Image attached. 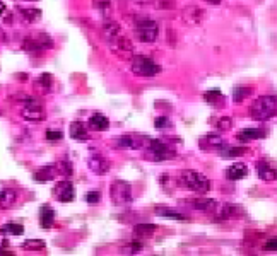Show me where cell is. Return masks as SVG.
I'll list each match as a JSON object with an SVG mask.
<instances>
[{"label": "cell", "instance_id": "1", "mask_svg": "<svg viewBox=\"0 0 277 256\" xmlns=\"http://www.w3.org/2000/svg\"><path fill=\"white\" fill-rule=\"evenodd\" d=\"M277 115V98L276 96H260L250 106V116L257 122H265Z\"/></svg>", "mask_w": 277, "mask_h": 256}, {"label": "cell", "instance_id": "2", "mask_svg": "<svg viewBox=\"0 0 277 256\" xmlns=\"http://www.w3.org/2000/svg\"><path fill=\"white\" fill-rule=\"evenodd\" d=\"M180 183H182L186 190L199 193V195H206L210 190L209 178L199 171H192V169H186V171L180 172Z\"/></svg>", "mask_w": 277, "mask_h": 256}, {"label": "cell", "instance_id": "3", "mask_svg": "<svg viewBox=\"0 0 277 256\" xmlns=\"http://www.w3.org/2000/svg\"><path fill=\"white\" fill-rule=\"evenodd\" d=\"M130 70L138 77H154L161 72V67L152 58L144 55H134L130 58Z\"/></svg>", "mask_w": 277, "mask_h": 256}, {"label": "cell", "instance_id": "4", "mask_svg": "<svg viewBox=\"0 0 277 256\" xmlns=\"http://www.w3.org/2000/svg\"><path fill=\"white\" fill-rule=\"evenodd\" d=\"M106 43H108V50L112 51L115 57L122 58V60H130V58L134 57L136 48H134V43L130 38L123 36V34H118V36L108 40Z\"/></svg>", "mask_w": 277, "mask_h": 256}, {"label": "cell", "instance_id": "5", "mask_svg": "<svg viewBox=\"0 0 277 256\" xmlns=\"http://www.w3.org/2000/svg\"><path fill=\"white\" fill-rule=\"evenodd\" d=\"M110 198L115 205L118 207H125V205H130L134 200L132 196V188L127 181H113L112 186H110Z\"/></svg>", "mask_w": 277, "mask_h": 256}, {"label": "cell", "instance_id": "6", "mask_svg": "<svg viewBox=\"0 0 277 256\" xmlns=\"http://www.w3.org/2000/svg\"><path fill=\"white\" fill-rule=\"evenodd\" d=\"M136 36L142 43H154L159 36V24L154 19H140L136 24Z\"/></svg>", "mask_w": 277, "mask_h": 256}, {"label": "cell", "instance_id": "7", "mask_svg": "<svg viewBox=\"0 0 277 256\" xmlns=\"http://www.w3.org/2000/svg\"><path fill=\"white\" fill-rule=\"evenodd\" d=\"M21 116H23L26 122L40 123L46 118V111L45 108L36 101V99H29V101L23 103V108H21Z\"/></svg>", "mask_w": 277, "mask_h": 256}, {"label": "cell", "instance_id": "8", "mask_svg": "<svg viewBox=\"0 0 277 256\" xmlns=\"http://www.w3.org/2000/svg\"><path fill=\"white\" fill-rule=\"evenodd\" d=\"M182 19L188 26H200L206 19V10L199 5H188L182 10Z\"/></svg>", "mask_w": 277, "mask_h": 256}, {"label": "cell", "instance_id": "9", "mask_svg": "<svg viewBox=\"0 0 277 256\" xmlns=\"http://www.w3.org/2000/svg\"><path fill=\"white\" fill-rule=\"evenodd\" d=\"M149 150H151L152 157H154L156 161H166V159H169V157L175 155V150L161 140H151L149 142Z\"/></svg>", "mask_w": 277, "mask_h": 256}, {"label": "cell", "instance_id": "10", "mask_svg": "<svg viewBox=\"0 0 277 256\" xmlns=\"http://www.w3.org/2000/svg\"><path fill=\"white\" fill-rule=\"evenodd\" d=\"M88 166H89V169H91V171L94 172V174H98V176L106 174V172L110 171V168H112V164H110L108 159H106L105 155H99V154L91 155Z\"/></svg>", "mask_w": 277, "mask_h": 256}, {"label": "cell", "instance_id": "11", "mask_svg": "<svg viewBox=\"0 0 277 256\" xmlns=\"http://www.w3.org/2000/svg\"><path fill=\"white\" fill-rule=\"evenodd\" d=\"M53 193L60 202L69 203L74 200V185H72L70 181H60V183H57Z\"/></svg>", "mask_w": 277, "mask_h": 256}, {"label": "cell", "instance_id": "12", "mask_svg": "<svg viewBox=\"0 0 277 256\" xmlns=\"http://www.w3.org/2000/svg\"><path fill=\"white\" fill-rule=\"evenodd\" d=\"M257 172H258V178H260L262 181L271 183V181H276L277 179V169L269 161H265V159L257 164Z\"/></svg>", "mask_w": 277, "mask_h": 256}, {"label": "cell", "instance_id": "13", "mask_svg": "<svg viewBox=\"0 0 277 256\" xmlns=\"http://www.w3.org/2000/svg\"><path fill=\"white\" fill-rule=\"evenodd\" d=\"M188 202L192 209L204 213H214L217 210V202L212 198H195V200H188Z\"/></svg>", "mask_w": 277, "mask_h": 256}, {"label": "cell", "instance_id": "14", "mask_svg": "<svg viewBox=\"0 0 277 256\" xmlns=\"http://www.w3.org/2000/svg\"><path fill=\"white\" fill-rule=\"evenodd\" d=\"M248 176V166L245 162H234L226 169V178L231 181H240Z\"/></svg>", "mask_w": 277, "mask_h": 256}, {"label": "cell", "instance_id": "15", "mask_svg": "<svg viewBox=\"0 0 277 256\" xmlns=\"http://www.w3.org/2000/svg\"><path fill=\"white\" fill-rule=\"evenodd\" d=\"M58 174V169H57V164L53 166H43V168H40L38 171H34V181L38 183H46V181H51V179H55V176Z\"/></svg>", "mask_w": 277, "mask_h": 256}, {"label": "cell", "instance_id": "16", "mask_svg": "<svg viewBox=\"0 0 277 256\" xmlns=\"http://www.w3.org/2000/svg\"><path fill=\"white\" fill-rule=\"evenodd\" d=\"M245 215V210L241 209L240 205H224L219 212V220H230V219H240V217Z\"/></svg>", "mask_w": 277, "mask_h": 256}, {"label": "cell", "instance_id": "17", "mask_svg": "<svg viewBox=\"0 0 277 256\" xmlns=\"http://www.w3.org/2000/svg\"><path fill=\"white\" fill-rule=\"evenodd\" d=\"M69 133L74 140H88L89 138V131L82 122H72L69 127Z\"/></svg>", "mask_w": 277, "mask_h": 256}, {"label": "cell", "instance_id": "18", "mask_svg": "<svg viewBox=\"0 0 277 256\" xmlns=\"http://www.w3.org/2000/svg\"><path fill=\"white\" fill-rule=\"evenodd\" d=\"M17 202V193L14 190H2L0 192V209L2 210H9L16 205Z\"/></svg>", "mask_w": 277, "mask_h": 256}, {"label": "cell", "instance_id": "19", "mask_svg": "<svg viewBox=\"0 0 277 256\" xmlns=\"http://www.w3.org/2000/svg\"><path fill=\"white\" fill-rule=\"evenodd\" d=\"M265 131L260 128H245L240 133L236 135V138L240 142H250V140H258V138H264Z\"/></svg>", "mask_w": 277, "mask_h": 256}, {"label": "cell", "instance_id": "20", "mask_svg": "<svg viewBox=\"0 0 277 256\" xmlns=\"http://www.w3.org/2000/svg\"><path fill=\"white\" fill-rule=\"evenodd\" d=\"M110 127V122L108 118H106L105 115H101V113H94V115L89 118V128L94 131H105L108 130Z\"/></svg>", "mask_w": 277, "mask_h": 256}, {"label": "cell", "instance_id": "21", "mask_svg": "<svg viewBox=\"0 0 277 256\" xmlns=\"http://www.w3.org/2000/svg\"><path fill=\"white\" fill-rule=\"evenodd\" d=\"M55 222V212L50 205H43L40 210V224L43 229H50Z\"/></svg>", "mask_w": 277, "mask_h": 256}, {"label": "cell", "instance_id": "22", "mask_svg": "<svg viewBox=\"0 0 277 256\" xmlns=\"http://www.w3.org/2000/svg\"><path fill=\"white\" fill-rule=\"evenodd\" d=\"M223 144H224V140L219 137V135H216V133L206 135V137L200 140V145H202L204 150H210V149H216V150H217V149H219Z\"/></svg>", "mask_w": 277, "mask_h": 256}, {"label": "cell", "instance_id": "23", "mask_svg": "<svg viewBox=\"0 0 277 256\" xmlns=\"http://www.w3.org/2000/svg\"><path fill=\"white\" fill-rule=\"evenodd\" d=\"M217 152H219V155H223V157H241V155L247 152V149L245 147H234V145H226L223 144L219 149H217Z\"/></svg>", "mask_w": 277, "mask_h": 256}, {"label": "cell", "instance_id": "24", "mask_svg": "<svg viewBox=\"0 0 277 256\" xmlns=\"http://www.w3.org/2000/svg\"><path fill=\"white\" fill-rule=\"evenodd\" d=\"M116 149H140V138L132 137V135H125V137H120L118 140H115Z\"/></svg>", "mask_w": 277, "mask_h": 256}, {"label": "cell", "instance_id": "25", "mask_svg": "<svg viewBox=\"0 0 277 256\" xmlns=\"http://www.w3.org/2000/svg\"><path fill=\"white\" fill-rule=\"evenodd\" d=\"M51 85H53V77H51L50 74H41L40 77L36 79V82H34V87H36L41 94L50 92Z\"/></svg>", "mask_w": 277, "mask_h": 256}, {"label": "cell", "instance_id": "26", "mask_svg": "<svg viewBox=\"0 0 277 256\" xmlns=\"http://www.w3.org/2000/svg\"><path fill=\"white\" fill-rule=\"evenodd\" d=\"M103 34H105L106 41L112 40V38L122 34V26H120L118 22H115V21H106V22L103 24Z\"/></svg>", "mask_w": 277, "mask_h": 256}, {"label": "cell", "instance_id": "27", "mask_svg": "<svg viewBox=\"0 0 277 256\" xmlns=\"http://www.w3.org/2000/svg\"><path fill=\"white\" fill-rule=\"evenodd\" d=\"M134 233H136L137 237L145 239V237H151L152 234L156 233V226L154 224H137L136 229H134Z\"/></svg>", "mask_w": 277, "mask_h": 256}, {"label": "cell", "instance_id": "28", "mask_svg": "<svg viewBox=\"0 0 277 256\" xmlns=\"http://www.w3.org/2000/svg\"><path fill=\"white\" fill-rule=\"evenodd\" d=\"M2 234H9V236H21L24 233V227L21 224H14V222H9V224H3L2 229H0Z\"/></svg>", "mask_w": 277, "mask_h": 256}, {"label": "cell", "instance_id": "29", "mask_svg": "<svg viewBox=\"0 0 277 256\" xmlns=\"http://www.w3.org/2000/svg\"><path fill=\"white\" fill-rule=\"evenodd\" d=\"M19 14L24 21L27 22H34L41 17V10L40 9H19Z\"/></svg>", "mask_w": 277, "mask_h": 256}, {"label": "cell", "instance_id": "30", "mask_svg": "<svg viewBox=\"0 0 277 256\" xmlns=\"http://www.w3.org/2000/svg\"><path fill=\"white\" fill-rule=\"evenodd\" d=\"M156 213H158V215H161V217H166V219L182 220V222L188 220V217L182 215V213H178V212H173V210H169V209H156Z\"/></svg>", "mask_w": 277, "mask_h": 256}, {"label": "cell", "instance_id": "31", "mask_svg": "<svg viewBox=\"0 0 277 256\" xmlns=\"http://www.w3.org/2000/svg\"><path fill=\"white\" fill-rule=\"evenodd\" d=\"M250 94H252V87H245V85H241V87H236L233 91V101L234 103H243Z\"/></svg>", "mask_w": 277, "mask_h": 256}, {"label": "cell", "instance_id": "32", "mask_svg": "<svg viewBox=\"0 0 277 256\" xmlns=\"http://www.w3.org/2000/svg\"><path fill=\"white\" fill-rule=\"evenodd\" d=\"M45 248L43 239H27L23 243V250L26 251H41Z\"/></svg>", "mask_w": 277, "mask_h": 256}, {"label": "cell", "instance_id": "33", "mask_svg": "<svg viewBox=\"0 0 277 256\" xmlns=\"http://www.w3.org/2000/svg\"><path fill=\"white\" fill-rule=\"evenodd\" d=\"M57 169H58V172H62V174H65V176L72 174V166L67 159H62V161L57 164Z\"/></svg>", "mask_w": 277, "mask_h": 256}, {"label": "cell", "instance_id": "34", "mask_svg": "<svg viewBox=\"0 0 277 256\" xmlns=\"http://www.w3.org/2000/svg\"><path fill=\"white\" fill-rule=\"evenodd\" d=\"M216 127L219 131H228V130H231V127H233V120L224 116V118H219V122H217Z\"/></svg>", "mask_w": 277, "mask_h": 256}, {"label": "cell", "instance_id": "35", "mask_svg": "<svg viewBox=\"0 0 277 256\" xmlns=\"http://www.w3.org/2000/svg\"><path fill=\"white\" fill-rule=\"evenodd\" d=\"M110 5H112V0H92V7L96 10H108Z\"/></svg>", "mask_w": 277, "mask_h": 256}, {"label": "cell", "instance_id": "36", "mask_svg": "<svg viewBox=\"0 0 277 256\" xmlns=\"http://www.w3.org/2000/svg\"><path fill=\"white\" fill-rule=\"evenodd\" d=\"M223 98V94H221V91H209V92H206V94H204V99H206L207 103H216L217 99H221Z\"/></svg>", "mask_w": 277, "mask_h": 256}, {"label": "cell", "instance_id": "37", "mask_svg": "<svg viewBox=\"0 0 277 256\" xmlns=\"http://www.w3.org/2000/svg\"><path fill=\"white\" fill-rule=\"evenodd\" d=\"M154 127L158 128V130H162V128H171V122H169L168 118H164V116H159V118H156Z\"/></svg>", "mask_w": 277, "mask_h": 256}, {"label": "cell", "instance_id": "38", "mask_svg": "<svg viewBox=\"0 0 277 256\" xmlns=\"http://www.w3.org/2000/svg\"><path fill=\"white\" fill-rule=\"evenodd\" d=\"M62 137H64V135H62V131H58V130H48L46 131V140L55 142V140H60Z\"/></svg>", "mask_w": 277, "mask_h": 256}, {"label": "cell", "instance_id": "39", "mask_svg": "<svg viewBox=\"0 0 277 256\" xmlns=\"http://www.w3.org/2000/svg\"><path fill=\"white\" fill-rule=\"evenodd\" d=\"M264 250L265 251H277V236L276 237H271L267 243L264 244Z\"/></svg>", "mask_w": 277, "mask_h": 256}, {"label": "cell", "instance_id": "40", "mask_svg": "<svg viewBox=\"0 0 277 256\" xmlns=\"http://www.w3.org/2000/svg\"><path fill=\"white\" fill-rule=\"evenodd\" d=\"M142 250V243L140 241H130V244H129V248H127V251H132V253H137V251H140Z\"/></svg>", "mask_w": 277, "mask_h": 256}, {"label": "cell", "instance_id": "41", "mask_svg": "<svg viewBox=\"0 0 277 256\" xmlns=\"http://www.w3.org/2000/svg\"><path fill=\"white\" fill-rule=\"evenodd\" d=\"M99 193H96V192H89L88 195H86V200H88V203H98L99 202Z\"/></svg>", "mask_w": 277, "mask_h": 256}, {"label": "cell", "instance_id": "42", "mask_svg": "<svg viewBox=\"0 0 277 256\" xmlns=\"http://www.w3.org/2000/svg\"><path fill=\"white\" fill-rule=\"evenodd\" d=\"M154 2H158L159 7H169V5H173L175 0H154Z\"/></svg>", "mask_w": 277, "mask_h": 256}, {"label": "cell", "instance_id": "43", "mask_svg": "<svg viewBox=\"0 0 277 256\" xmlns=\"http://www.w3.org/2000/svg\"><path fill=\"white\" fill-rule=\"evenodd\" d=\"M5 246H9V241H7L5 237L0 236V248H5Z\"/></svg>", "mask_w": 277, "mask_h": 256}, {"label": "cell", "instance_id": "44", "mask_svg": "<svg viewBox=\"0 0 277 256\" xmlns=\"http://www.w3.org/2000/svg\"><path fill=\"white\" fill-rule=\"evenodd\" d=\"M5 10H7V9H5V3H3L2 0H0V17H2L3 14H5Z\"/></svg>", "mask_w": 277, "mask_h": 256}, {"label": "cell", "instance_id": "45", "mask_svg": "<svg viewBox=\"0 0 277 256\" xmlns=\"http://www.w3.org/2000/svg\"><path fill=\"white\" fill-rule=\"evenodd\" d=\"M134 2L140 3V5H145V3H152V2H154V0H134Z\"/></svg>", "mask_w": 277, "mask_h": 256}, {"label": "cell", "instance_id": "46", "mask_svg": "<svg viewBox=\"0 0 277 256\" xmlns=\"http://www.w3.org/2000/svg\"><path fill=\"white\" fill-rule=\"evenodd\" d=\"M207 3H210V5H217V3H221L223 0H206Z\"/></svg>", "mask_w": 277, "mask_h": 256}, {"label": "cell", "instance_id": "47", "mask_svg": "<svg viewBox=\"0 0 277 256\" xmlns=\"http://www.w3.org/2000/svg\"><path fill=\"white\" fill-rule=\"evenodd\" d=\"M29 2H38V0H29Z\"/></svg>", "mask_w": 277, "mask_h": 256}]
</instances>
